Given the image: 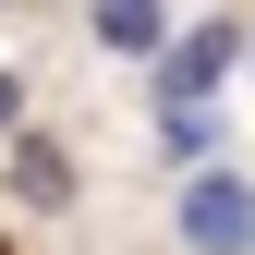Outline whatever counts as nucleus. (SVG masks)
I'll use <instances>...</instances> for the list:
<instances>
[{
	"mask_svg": "<svg viewBox=\"0 0 255 255\" xmlns=\"http://www.w3.org/2000/svg\"><path fill=\"white\" fill-rule=\"evenodd\" d=\"M182 243H207V255L255 243V195H243L231 170H195V182H182Z\"/></svg>",
	"mask_w": 255,
	"mask_h": 255,
	"instance_id": "obj_1",
	"label": "nucleus"
},
{
	"mask_svg": "<svg viewBox=\"0 0 255 255\" xmlns=\"http://www.w3.org/2000/svg\"><path fill=\"white\" fill-rule=\"evenodd\" d=\"M231 61H243V37H231V24H219V12H207L195 37H182L170 61H158V98H207V85L231 73Z\"/></svg>",
	"mask_w": 255,
	"mask_h": 255,
	"instance_id": "obj_2",
	"label": "nucleus"
},
{
	"mask_svg": "<svg viewBox=\"0 0 255 255\" xmlns=\"http://www.w3.org/2000/svg\"><path fill=\"white\" fill-rule=\"evenodd\" d=\"M158 158H170V170H207V158H219V110H207V98H170V122H158Z\"/></svg>",
	"mask_w": 255,
	"mask_h": 255,
	"instance_id": "obj_3",
	"label": "nucleus"
},
{
	"mask_svg": "<svg viewBox=\"0 0 255 255\" xmlns=\"http://www.w3.org/2000/svg\"><path fill=\"white\" fill-rule=\"evenodd\" d=\"M98 49H158V0H98Z\"/></svg>",
	"mask_w": 255,
	"mask_h": 255,
	"instance_id": "obj_4",
	"label": "nucleus"
},
{
	"mask_svg": "<svg viewBox=\"0 0 255 255\" xmlns=\"http://www.w3.org/2000/svg\"><path fill=\"white\" fill-rule=\"evenodd\" d=\"M12 182H24V195H37V207H61V195H73V170H61L49 146H24V158H12Z\"/></svg>",
	"mask_w": 255,
	"mask_h": 255,
	"instance_id": "obj_5",
	"label": "nucleus"
},
{
	"mask_svg": "<svg viewBox=\"0 0 255 255\" xmlns=\"http://www.w3.org/2000/svg\"><path fill=\"white\" fill-rule=\"evenodd\" d=\"M0 122H12V73H0Z\"/></svg>",
	"mask_w": 255,
	"mask_h": 255,
	"instance_id": "obj_6",
	"label": "nucleus"
}]
</instances>
